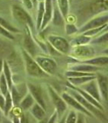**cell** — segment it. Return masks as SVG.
<instances>
[{
  "label": "cell",
  "instance_id": "25",
  "mask_svg": "<svg viewBox=\"0 0 108 123\" xmlns=\"http://www.w3.org/2000/svg\"><path fill=\"white\" fill-rule=\"evenodd\" d=\"M44 10H45L44 2H39L38 13H37V18H36V29H40L42 18H43V15H44Z\"/></svg>",
  "mask_w": 108,
  "mask_h": 123
},
{
  "label": "cell",
  "instance_id": "21",
  "mask_svg": "<svg viewBox=\"0 0 108 123\" xmlns=\"http://www.w3.org/2000/svg\"><path fill=\"white\" fill-rule=\"evenodd\" d=\"M35 103V100L33 97L30 93H27L22 99L19 102V108L22 111H26L28 109H30V108L33 106V105Z\"/></svg>",
  "mask_w": 108,
  "mask_h": 123
},
{
  "label": "cell",
  "instance_id": "9",
  "mask_svg": "<svg viewBox=\"0 0 108 123\" xmlns=\"http://www.w3.org/2000/svg\"><path fill=\"white\" fill-rule=\"evenodd\" d=\"M23 45H24L25 51L28 52L33 58L36 56V54L38 52L37 46L32 37L31 32L28 26H26V28L25 36H24V39H23Z\"/></svg>",
  "mask_w": 108,
  "mask_h": 123
},
{
  "label": "cell",
  "instance_id": "34",
  "mask_svg": "<svg viewBox=\"0 0 108 123\" xmlns=\"http://www.w3.org/2000/svg\"><path fill=\"white\" fill-rule=\"evenodd\" d=\"M93 42H94V43H96V42H97V43H107V31L102 36L98 37Z\"/></svg>",
  "mask_w": 108,
  "mask_h": 123
},
{
  "label": "cell",
  "instance_id": "37",
  "mask_svg": "<svg viewBox=\"0 0 108 123\" xmlns=\"http://www.w3.org/2000/svg\"><path fill=\"white\" fill-rule=\"evenodd\" d=\"M57 118H58V114H57V111L55 110V111H54L53 114L51 115V117H50L48 120V122H56Z\"/></svg>",
  "mask_w": 108,
  "mask_h": 123
},
{
  "label": "cell",
  "instance_id": "23",
  "mask_svg": "<svg viewBox=\"0 0 108 123\" xmlns=\"http://www.w3.org/2000/svg\"><path fill=\"white\" fill-rule=\"evenodd\" d=\"M91 41V37H89L87 36H84L83 34L82 36H76L74 38H73L70 42V44L73 46H76V45H87Z\"/></svg>",
  "mask_w": 108,
  "mask_h": 123
},
{
  "label": "cell",
  "instance_id": "27",
  "mask_svg": "<svg viewBox=\"0 0 108 123\" xmlns=\"http://www.w3.org/2000/svg\"><path fill=\"white\" fill-rule=\"evenodd\" d=\"M5 98H6V101H5V106H4L3 111H4V114L7 116L11 111L12 108H13V99H12L11 94L9 92H8L7 94L5 95Z\"/></svg>",
  "mask_w": 108,
  "mask_h": 123
},
{
  "label": "cell",
  "instance_id": "15",
  "mask_svg": "<svg viewBox=\"0 0 108 123\" xmlns=\"http://www.w3.org/2000/svg\"><path fill=\"white\" fill-rule=\"evenodd\" d=\"M96 83L100 91V94L101 98L105 101L107 100V77L105 75L99 74L96 76Z\"/></svg>",
  "mask_w": 108,
  "mask_h": 123
},
{
  "label": "cell",
  "instance_id": "2",
  "mask_svg": "<svg viewBox=\"0 0 108 123\" xmlns=\"http://www.w3.org/2000/svg\"><path fill=\"white\" fill-rule=\"evenodd\" d=\"M76 100H77L81 105H82L85 109H87L89 112L91 113L92 115H95L96 117H97L100 119H106L105 115H103V111L99 109L98 108L94 106L93 104H91L90 102H88L87 99H85L82 95H81L78 92L71 88L69 90V93Z\"/></svg>",
  "mask_w": 108,
  "mask_h": 123
},
{
  "label": "cell",
  "instance_id": "32",
  "mask_svg": "<svg viewBox=\"0 0 108 123\" xmlns=\"http://www.w3.org/2000/svg\"><path fill=\"white\" fill-rule=\"evenodd\" d=\"M66 32L67 35H73L78 32V29L73 24H67L66 25Z\"/></svg>",
  "mask_w": 108,
  "mask_h": 123
},
{
  "label": "cell",
  "instance_id": "28",
  "mask_svg": "<svg viewBox=\"0 0 108 123\" xmlns=\"http://www.w3.org/2000/svg\"><path fill=\"white\" fill-rule=\"evenodd\" d=\"M0 25H1L4 29L9 31V32H15V33H19V31L13 26L9 22H8L5 18L0 17Z\"/></svg>",
  "mask_w": 108,
  "mask_h": 123
},
{
  "label": "cell",
  "instance_id": "35",
  "mask_svg": "<svg viewBox=\"0 0 108 123\" xmlns=\"http://www.w3.org/2000/svg\"><path fill=\"white\" fill-rule=\"evenodd\" d=\"M23 6L26 7V9L28 10H31L33 8V4L32 0H22Z\"/></svg>",
  "mask_w": 108,
  "mask_h": 123
},
{
  "label": "cell",
  "instance_id": "18",
  "mask_svg": "<svg viewBox=\"0 0 108 123\" xmlns=\"http://www.w3.org/2000/svg\"><path fill=\"white\" fill-rule=\"evenodd\" d=\"M94 79H96V75H84V76H78V77H69L68 81L69 83L71 84L72 86L80 87L83 84Z\"/></svg>",
  "mask_w": 108,
  "mask_h": 123
},
{
  "label": "cell",
  "instance_id": "33",
  "mask_svg": "<svg viewBox=\"0 0 108 123\" xmlns=\"http://www.w3.org/2000/svg\"><path fill=\"white\" fill-rule=\"evenodd\" d=\"M0 35H2L4 37L9 38V39H14V37L13 35L11 34V32H9V31H7L6 29H4L1 25H0Z\"/></svg>",
  "mask_w": 108,
  "mask_h": 123
},
{
  "label": "cell",
  "instance_id": "40",
  "mask_svg": "<svg viewBox=\"0 0 108 123\" xmlns=\"http://www.w3.org/2000/svg\"><path fill=\"white\" fill-rule=\"evenodd\" d=\"M0 119H1V109H0Z\"/></svg>",
  "mask_w": 108,
  "mask_h": 123
},
{
  "label": "cell",
  "instance_id": "5",
  "mask_svg": "<svg viewBox=\"0 0 108 123\" xmlns=\"http://www.w3.org/2000/svg\"><path fill=\"white\" fill-rule=\"evenodd\" d=\"M47 41L58 52L62 54H67L69 49V42L64 38L57 36H49L47 38Z\"/></svg>",
  "mask_w": 108,
  "mask_h": 123
},
{
  "label": "cell",
  "instance_id": "31",
  "mask_svg": "<svg viewBox=\"0 0 108 123\" xmlns=\"http://www.w3.org/2000/svg\"><path fill=\"white\" fill-rule=\"evenodd\" d=\"M76 119H77V115H76V113L74 111H69L67 117V119L64 120L65 122L67 123H69V122H76Z\"/></svg>",
  "mask_w": 108,
  "mask_h": 123
},
{
  "label": "cell",
  "instance_id": "6",
  "mask_svg": "<svg viewBox=\"0 0 108 123\" xmlns=\"http://www.w3.org/2000/svg\"><path fill=\"white\" fill-rule=\"evenodd\" d=\"M49 93L50 97H51L52 101L54 104V106L56 108V111H57L58 117H61L65 112V111L67 110V103L65 102L64 100L62 98V97L58 95L56 92L53 90L52 87H48Z\"/></svg>",
  "mask_w": 108,
  "mask_h": 123
},
{
  "label": "cell",
  "instance_id": "1",
  "mask_svg": "<svg viewBox=\"0 0 108 123\" xmlns=\"http://www.w3.org/2000/svg\"><path fill=\"white\" fill-rule=\"evenodd\" d=\"M22 55L25 61L27 75L35 77V78H43V77H47L49 75L47 73H46L42 70L33 58L25 50L22 51Z\"/></svg>",
  "mask_w": 108,
  "mask_h": 123
},
{
  "label": "cell",
  "instance_id": "42",
  "mask_svg": "<svg viewBox=\"0 0 108 123\" xmlns=\"http://www.w3.org/2000/svg\"><path fill=\"white\" fill-rule=\"evenodd\" d=\"M33 2H36V0H32Z\"/></svg>",
  "mask_w": 108,
  "mask_h": 123
},
{
  "label": "cell",
  "instance_id": "24",
  "mask_svg": "<svg viewBox=\"0 0 108 123\" xmlns=\"http://www.w3.org/2000/svg\"><path fill=\"white\" fill-rule=\"evenodd\" d=\"M3 74L5 78L6 79V82L8 84V87L9 88H11L13 86V79H12V72L10 71V68L8 63L6 61L3 62V68H2Z\"/></svg>",
  "mask_w": 108,
  "mask_h": 123
},
{
  "label": "cell",
  "instance_id": "13",
  "mask_svg": "<svg viewBox=\"0 0 108 123\" xmlns=\"http://www.w3.org/2000/svg\"><path fill=\"white\" fill-rule=\"evenodd\" d=\"M107 21H108V16L107 14H104V15H100V16L94 18L89 22H87L83 27H82V28L80 29V32H84L87 30L98 28V27L107 24Z\"/></svg>",
  "mask_w": 108,
  "mask_h": 123
},
{
  "label": "cell",
  "instance_id": "8",
  "mask_svg": "<svg viewBox=\"0 0 108 123\" xmlns=\"http://www.w3.org/2000/svg\"><path fill=\"white\" fill-rule=\"evenodd\" d=\"M11 89V97L13 99V102L15 105H18L22 98L28 92V88L27 85L22 83L17 86H13Z\"/></svg>",
  "mask_w": 108,
  "mask_h": 123
},
{
  "label": "cell",
  "instance_id": "12",
  "mask_svg": "<svg viewBox=\"0 0 108 123\" xmlns=\"http://www.w3.org/2000/svg\"><path fill=\"white\" fill-rule=\"evenodd\" d=\"M61 97L65 101V102L67 103V105H69V106L73 107L74 109L79 111L81 113H83L85 115H88V116H93L91 113L89 112L87 109H85L84 108L80 105V102L73 98L70 94L67 93V92H63V93L62 94Z\"/></svg>",
  "mask_w": 108,
  "mask_h": 123
},
{
  "label": "cell",
  "instance_id": "7",
  "mask_svg": "<svg viewBox=\"0 0 108 123\" xmlns=\"http://www.w3.org/2000/svg\"><path fill=\"white\" fill-rule=\"evenodd\" d=\"M94 54L95 52L94 49L86 45L74 46V48L72 50V55L73 56L79 58V59H83V60L93 58Z\"/></svg>",
  "mask_w": 108,
  "mask_h": 123
},
{
  "label": "cell",
  "instance_id": "29",
  "mask_svg": "<svg viewBox=\"0 0 108 123\" xmlns=\"http://www.w3.org/2000/svg\"><path fill=\"white\" fill-rule=\"evenodd\" d=\"M9 89V87H8V84L6 82V79L4 76V74L2 72L0 74V93H2L4 96H5Z\"/></svg>",
  "mask_w": 108,
  "mask_h": 123
},
{
  "label": "cell",
  "instance_id": "10",
  "mask_svg": "<svg viewBox=\"0 0 108 123\" xmlns=\"http://www.w3.org/2000/svg\"><path fill=\"white\" fill-rule=\"evenodd\" d=\"M80 88H82L83 91H85L89 95H90L97 102H101V96H100V91L97 86L96 79H92L90 81H89V82L83 84L82 86H80Z\"/></svg>",
  "mask_w": 108,
  "mask_h": 123
},
{
  "label": "cell",
  "instance_id": "36",
  "mask_svg": "<svg viewBox=\"0 0 108 123\" xmlns=\"http://www.w3.org/2000/svg\"><path fill=\"white\" fill-rule=\"evenodd\" d=\"M5 96H4L2 93H0V109L1 111L4 110V106H5Z\"/></svg>",
  "mask_w": 108,
  "mask_h": 123
},
{
  "label": "cell",
  "instance_id": "4",
  "mask_svg": "<svg viewBox=\"0 0 108 123\" xmlns=\"http://www.w3.org/2000/svg\"><path fill=\"white\" fill-rule=\"evenodd\" d=\"M34 60L36 62L40 67L48 75H53L57 69L56 62L51 58L45 56H35Z\"/></svg>",
  "mask_w": 108,
  "mask_h": 123
},
{
  "label": "cell",
  "instance_id": "14",
  "mask_svg": "<svg viewBox=\"0 0 108 123\" xmlns=\"http://www.w3.org/2000/svg\"><path fill=\"white\" fill-rule=\"evenodd\" d=\"M44 6H45L44 15H43V18H42L40 29H43L48 25V23L51 21L53 17V0H45Z\"/></svg>",
  "mask_w": 108,
  "mask_h": 123
},
{
  "label": "cell",
  "instance_id": "41",
  "mask_svg": "<svg viewBox=\"0 0 108 123\" xmlns=\"http://www.w3.org/2000/svg\"><path fill=\"white\" fill-rule=\"evenodd\" d=\"M68 1H69V2H72V0H68Z\"/></svg>",
  "mask_w": 108,
  "mask_h": 123
},
{
  "label": "cell",
  "instance_id": "19",
  "mask_svg": "<svg viewBox=\"0 0 108 123\" xmlns=\"http://www.w3.org/2000/svg\"><path fill=\"white\" fill-rule=\"evenodd\" d=\"M30 111L31 114L33 115V116L36 119H37L38 121L42 120L46 116L45 109L36 102L34 103L33 106L30 108Z\"/></svg>",
  "mask_w": 108,
  "mask_h": 123
},
{
  "label": "cell",
  "instance_id": "17",
  "mask_svg": "<svg viewBox=\"0 0 108 123\" xmlns=\"http://www.w3.org/2000/svg\"><path fill=\"white\" fill-rule=\"evenodd\" d=\"M69 70L81 72H87V73H94L101 69V68L97 67L96 65H92L88 64H80V65H71L69 68Z\"/></svg>",
  "mask_w": 108,
  "mask_h": 123
},
{
  "label": "cell",
  "instance_id": "39",
  "mask_svg": "<svg viewBox=\"0 0 108 123\" xmlns=\"http://www.w3.org/2000/svg\"><path fill=\"white\" fill-rule=\"evenodd\" d=\"M38 1H39V2H44L45 0H38Z\"/></svg>",
  "mask_w": 108,
  "mask_h": 123
},
{
  "label": "cell",
  "instance_id": "22",
  "mask_svg": "<svg viewBox=\"0 0 108 123\" xmlns=\"http://www.w3.org/2000/svg\"><path fill=\"white\" fill-rule=\"evenodd\" d=\"M82 63L92 65H107L108 63L107 56L96 57V58H90L86 60H83Z\"/></svg>",
  "mask_w": 108,
  "mask_h": 123
},
{
  "label": "cell",
  "instance_id": "20",
  "mask_svg": "<svg viewBox=\"0 0 108 123\" xmlns=\"http://www.w3.org/2000/svg\"><path fill=\"white\" fill-rule=\"evenodd\" d=\"M53 15L52 17L53 18V23L54 25H57V26H61L64 25V19L63 16L62 15L59 9V8L57 6V4L53 2Z\"/></svg>",
  "mask_w": 108,
  "mask_h": 123
},
{
  "label": "cell",
  "instance_id": "3",
  "mask_svg": "<svg viewBox=\"0 0 108 123\" xmlns=\"http://www.w3.org/2000/svg\"><path fill=\"white\" fill-rule=\"evenodd\" d=\"M12 14L15 20L24 25H26L31 30L34 31L33 19L30 17L29 14L23 8L19 5H13L12 7Z\"/></svg>",
  "mask_w": 108,
  "mask_h": 123
},
{
  "label": "cell",
  "instance_id": "16",
  "mask_svg": "<svg viewBox=\"0 0 108 123\" xmlns=\"http://www.w3.org/2000/svg\"><path fill=\"white\" fill-rule=\"evenodd\" d=\"M67 86L70 88H73V89H74L76 90V92H78L79 93L83 96V97L85 98V99H87L88 102H90L91 104H93L94 106H96V108H98L99 109H100L101 111H103V108L102 106V105L100 104V102H97L95 98H94L92 97V96L90 95H89L88 93H87L86 92L83 91L82 88H80V87H76V86H72L71 84H69V82L67 83Z\"/></svg>",
  "mask_w": 108,
  "mask_h": 123
},
{
  "label": "cell",
  "instance_id": "26",
  "mask_svg": "<svg viewBox=\"0 0 108 123\" xmlns=\"http://www.w3.org/2000/svg\"><path fill=\"white\" fill-rule=\"evenodd\" d=\"M57 6L63 17H66L69 12V1L68 0H57Z\"/></svg>",
  "mask_w": 108,
  "mask_h": 123
},
{
  "label": "cell",
  "instance_id": "30",
  "mask_svg": "<svg viewBox=\"0 0 108 123\" xmlns=\"http://www.w3.org/2000/svg\"><path fill=\"white\" fill-rule=\"evenodd\" d=\"M107 27V24H105L100 27H98V28H95V29H92L90 30H87L86 32H83L84 36H87L89 37H93V36H95L96 34H98L100 31H103V29H105Z\"/></svg>",
  "mask_w": 108,
  "mask_h": 123
},
{
  "label": "cell",
  "instance_id": "11",
  "mask_svg": "<svg viewBox=\"0 0 108 123\" xmlns=\"http://www.w3.org/2000/svg\"><path fill=\"white\" fill-rule=\"evenodd\" d=\"M27 88H28V89L29 91V93L32 95L34 100L36 102V103H38L39 105L42 106L46 110V103L43 98V95H42V91L41 86L36 84L28 83Z\"/></svg>",
  "mask_w": 108,
  "mask_h": 123
},
{
  "label": "cell",
  "instance_id": "38",
  "mask_svg": "<svg viewBox=\"0 0 108 123\" xmlns=\"http://www.w3.org/2000/svg\"><path fill=\"white\" fill-rule=\"evenodd\" d=\"M2 68H3V61L0 60V74L2 72Z\"/></svg>",
  "mask_w": 108,
  "mask_h": 123
}]
</instances>
